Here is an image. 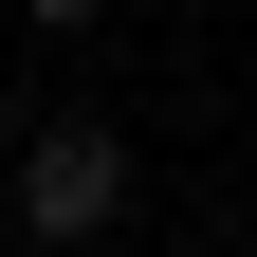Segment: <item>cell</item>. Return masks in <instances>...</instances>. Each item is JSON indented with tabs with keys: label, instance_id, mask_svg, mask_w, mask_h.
<instances>
[{
	"label": "cell",
	"instance_id": "1",
	"mask_svg": "<svg viewBox=\"0 0 257 257\" xmlns=\"http://www.w3.org/2000/svg\"><path fill=\"white\" fill-rule=\"evenodd\" d=\"M0 220H19L37 257H92V239L128 220V128H92V110H55L37 147L0 166Z\"/></svg>",
	"mask_w": 257,
	"mask_h": 257
},
{
	"label": "cell",
	"instance_id": "2",
	"mask_svg": "<svg viewBox=\"0 0 257 257\" xmlns=\"http://www.w3.org/2000/svg\"><path fill=\"white\" fill-rule=\"evenodd\" d=\"M19 19H55V37H74V19H110V0H19Z\"/></svg>",
	"mask_w": 257,
	"mask_h": 257
}]
</instances>
